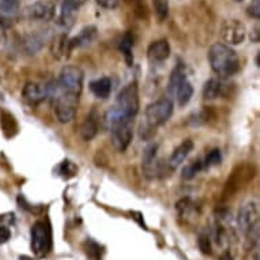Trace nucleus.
Listing matches in <instances>:
<instances>
[{
	"label": "nucleus",
	"instance_id": "1",
	"mask_svg": "<svg viewBox=\"0 0 260 260\" xmlns=\"http://www.w3.org/2000/svg\"><path fill=\"white\" fill-rule=\"evenodd\" d=\"M209 61L214 73L222 78L232 77L240 70V60L236 51L223 43L214 44L210 48Z\"/></svg>",
	"mask_w": 260,
	"mask_h": 260
},
{
	"label": "nucleus",
	"instance_id": "2",
	"mask_svg": "<svg viewBox=\"0 0 260 260\" xmlns=\"http://www.w3.org/2000/svg\"><path fill=\"white\" fill-rule=\"evenodd\" d=\"M108 121L111 125L112 145L117 151L124 153L134 137V119L112 115L108 112Z\"/></svg>",
	"mask_w": 260,
	"mask_h": 260
},
{
	"label": "nucleus",
	"instance_id": "3",
	"mask_svg": "<svg viewBox=\"0 0 260 260\" xmlns=\"http://www.w3.org/2000/svg\"><path fill=\"white\" fill-rule=\"evenodd\" d=\"M139 112V93H138L137 82H131L124 87L116 97L115 107L109 113L121 117L134 119Z\"/></svg>",
	"mask_w": 260,
	"mask_h": 260
},
{
	"label": "nucleus",
	"instance_id": "4",
	"mask_svg": "<svg viewBox=\"0 0 260 260\" xmlns=\"http://www.w3.org/2000/svg\"><path fill=\"white\" fill-rule=\"evenodd\" d=\"M173 109H175V105L169 99L158 100L146 108L145 120L142 123L157 131L159 125L165 124L171 119Z\"/></svg>",
	"mask_w": 260,
	"mask_h": 260
},
{
	"label": "nucleus",
	"instance_id": "5",
	"mask_svg": "<svg viewBox=\"0 0 260 260\" xmlns=\"http://www.w3.org/2000/svg\"><path fill=\"white\" fill-rule=\"evenodd\" d=\"M83 71L75 66H66L59 77V87L61 93L81 95L83 89Z\"/></svg>",
	"mask_w": 260,
	"mask_h": 260
},
{
	"label": "nucleus",
	"instance_id": "6",
	"mask_svg": "<svg viewBox=\"0 0 260 260\" xmlns=\"http://www.w3.org/2000/svg\"><path fill=\"white\" fill-rule=\"evenodd\" d=\"M31 251L37 256H45L52 248L51 228L47 222L37 221L31 226Z\"/></svg>",
	"mask_w": 260,
	"mask_h": 260
},
{
	"label": "nucleus",
	"instance_id": "7",
	"mask_svg": "<svg viewBox=\"0 0 260 260\" xmlns=\"http://www.w3.org/2000/svg\"><path fill=\"white\" fill-rule=\"evenodd\" d=\"M79 105V97L69 93H60L56 100L55 113L60 123H70L75 119Z\"/></svg>",
	"mask_w": 260,
	"mask_h": 260
},
{
	"label": "nucleus",
	"instance_id": "8",
	"mask_svg": "<svg viewBox=\"0 0 260 260\" xmlns=\"http://www.w3.org/2000/svg\"><path fill=\"white\" fill-rule=\"evenodd\" d=\"M252 176H253L252 169L248 165H239L235 171L232 172V175L229 176V179L226 181L223 193H222L223 199H231L232 197H235L244 184L249 181Z\"/></svg>",
	"mask_w": 260,
	"mask_h": 260
},
{
	"label": "nucleus",
	"instance_id": "9",
	"mask_svg": "<svg viewBox=\"0 0 260 260\" xmlns=\"http://www.w3.org/2000/svg\"><path fill=\"white\" fill-rule=\"evenodd\" d=\"M221 37L229 47L240 45L247 37L245 25L237 19H228L221 26Z\"/></svg>",
	"mask_w": 260,
	"mask_h": 260
},
{
	"label": "nucleus",
	"instance_id": "10",
	"mask_svg": "<svg viewBox=\"0 0 260 260\" xmlns=\"http://www.w3.org/2000/svg\"><path fill=\"white\" fill-rule=\"evenodd\" d=\"M259 222V210L255 202H248L240 209L237 215V223H239L240 231L247 233L252 226Z\"/></svg>",
	"mask_w": 260,
	"mask_h": 260
},
{
	"label": "nucleus",
	"instance_id": "11",
	"mask_svg": "<svg viewBox=\"0 0 260 260\" xmlns=\"http://www.w3.org/2000/svg\"><path fill=\"white\" fill-rule=\"evenodd\" d=\"M27 17L35 21H52L55 17V5L51 0H39L27 7Z\"/></svg>",
	"mask_w": 260,
	"mask_h": 260
},
{
	"label": "nucleus",
	"instance_id": "12",
	"mask_svg": "<svg viewBox=\"0 0 260 260\" xmlns=\"http://www.w3.org/2000/svg\"><path fill=\"white\" fill-rule=\"evenodd\" d=\"M158 145L153 143L146 147L143 158H142V168H143V173L147 179H153L158 175L159 172V164H158Z\"/></svg>",
	"mask_w": 260,
	"mask_h": 260
},
{
	"label": "nucleus",
	"instance_id": "13",
	"mask_svg": "<svg viewBox=\"0 0 260 260\" xmlns=\"http://www.w3.org/2000/svg\"><path fill=\"white\" fill-rule=\"evenodd\" d=\"M85 0H63L61 11H60V25L64 27H70L74 25L79 7L83 5Z\"/></svg>",
	"mask_w": 260,
	"mask_h": 260
},
{
	"label": "nucleus",
	"instance_id": "14",
	"mask_svg": "<svg viewBox=\"0 0 260 260\" xmlns=\"http://www.w3.org/2000/svg\"><path fill=\"white\" fill-rule=\"evenodd\" d=\"M171 55V45L168 40H158L150 44L147 49V57L151 63H161L169 57Z\"/></svg>",
	"mask_w": 260,
	"mask_h": 260
},
{
	"label": "nucleus",
	"instance_id": "15",
	"mask_svg": "<svg viewBox=\"0 0 260 260\" xmlns=\"http://www.w3.org/2000/svg\"><path fill=\"white\" fill-rule=\"evenodd\" d=\"M193 150V142L191 139H184L181 143H180L172 153L171 158H169V168L172 171H175L177 168L183 164L187 157L191 154V151Z\"/></svg>",
	"mask_w": 260,
	"mask_h": 260
},
{
	"label": "nucleus",
	"instance_id": "16",
	"mask_svg": "<svg viewBox=\"0 0 260 260\" xmlns=\"http://www.w3.org/2000/svg\"><path fill=\"white\" fill-rule=\"evenodd\" d=\"M48 90L47 86L40 85V83H35V82H29L26 83V86L23 87V91H22V95L26 101H29L30 104H39L41 101L48 97Z\"/></svg>",
	"mask_w": 260,
	"mask_h": 260
},
{
	"label": "nucleus",
	"instance_id": "17",
	"mask_svg": "<svg viewBox=\"0 0 260 260\" xmlns=\"http://www.w3.org/2000/svg\"><path fill=\"white\" fill-rule=\"evenodd\" d=\"M18 0H0V26L9 27L13 23L14 17L18 14Z\"/></svg>",
	"mask_w": 260,
	"mask_h": 260
},
{
	"label": "nucleus",
	"instance_id": "18",
	"mask_svg": "<svg viewBox=\"0 0 260 260\" xmlns=\"http://www.w3.org/2000/svg\"><path fill=\"white\" fill-rule=\"evenodd\" d=\"M95 39H97V27H95V26H86V27H83V29L81 30V33H79L78 37L70 40L69 51H71L74 48L90 45Z\"/></svg>",
	"mask_w": 260,
	"mask_h": 260
},
{
	"label": "nucleus",
	"instance_id": "19",
	"mask_svg": "<svg viewBox=\"0 0 260 260\" xmlns=\"http://www.w3.org/2000/svg\"><path fill=\"white\" fill-rule=\"evenodd\" d=\"M48 40V33H43V31H40V33H33V35L27 36L23 41V48H25V51L30 55H33V53H37V52L44 47V44Z\"/></svg>",
	"mask_w": 260,
	"mask_h": 260
},
{
	"label": "nucleus",
	"instance_id": "20",
	"mask_svg": "<svg viewBox=\"0 0 260 260\" xmlns=\"http://www.w3.org/2000/svg\"><path fill=\"white\" fill-rule=\"evenodd\" d=\"M90 90L97 99L107 100L112 93V81L107 77L95 79L90 83Z\"/></svg>",
	"mask_w": 260,
	"mask_h": 260
},
{
	"label": "nucleus",
	"instance_id": "21",
	"mask_svg": "<svg viewBox=\"0 0 260 260\" xmlns=\"http://www.w3.org/2000/svg\"><path fill=\"white\" fill-rule=\"evenodd\" d=\"M187 81V71H185V67L183 64H179L176 66L173 71L171 74V78H169V83H168V90L169 93L176 94L177 89L180 86L183 85L184 82Z\"/></svg>",
	"mask_w": 260,
	"mask_h": 260
},
{
	"label": "nucleus",
	"instance_id": "22",
	"mask_svg": "<svg viewBox=\"0 0 260 260\" xmlns=\"http://www.w3.org/2000/svg\"><path fill=\"white\" fill-rule=\"evenodd\" d=\"M81 137L85 142L91 141L97 133H99V121H97V117L94 116V113L89 115L86 117V120L82 123L81 125Z\"/></svg>",
	"mask_w": 260,
	"mask_h": 260
},
{
	"label": "nucleus",
	"instance_id": "23",
	"mask_svg": "<svg viewBox=\"0 0 260 260\" xmlns=\"http://www.w3.org/2000/svg\"><path fill=\"white\" fill-rule=\"evenodd\" d=\"M133 47H134V39L131 33H125L121 37L119 43V49L120 52L124 55L125 63L127 66H133L134 63V56H133Z\"/></svg>",
	"mask_w": 260,
	"mask_h": 260
},
{
	"label": "nucleus",
	"instance_id": "24",
	"mask_svg": "<svg viewBox=\"0 0 260 260\" xmlns=\"http://www.w3.org/2000/svg\"><path fill=\"white\" fill-rule=\"evenodd\" d=\"M222 93V83L217 78H211L203 86V97L206 100L218 99Z\"/></svg>",
	"mask_w": 260,
	"mask_h": 260
},
{
	"label": "nucleus",
	"instance_id": "25",
	"mask_svg": "<svg viewBox=\"0 0 260 260\" xmlns=\"http://www.w3.org/2000/svg\"><path fill=\"white\" fill-rule=\"evenodd\" d=\"M176 210H177V213H179V217L185 218V219H189V218L195 217L198 211L195 203H193L191 199H187V198H184V199L177 202Z\"/></svg>",
	"mask_w": 260,
	"mask_h": 260
},
{
	"label": "nucleus",
	"instance_id": "26",
	"mask_svg": "<svg viewBox=\"0 0 260 260\" xmlns=\"http://www.w3.org/2000/svg\"><path fill=\"white\" fill-rule=\"evenodd\" d=\"M176 100L180 107H185L189 101H191L192 95H193V87L188 81H185L183 85L180 86L177 91H176Z\"/></svg>",
	"mask_w": 260,
	"mask_h": 260
},
{
	"label": "nucleus",
	"instance_id": "27",
	"mask_svg": "<svg viewBox=\"0 0 260 260\" xmlns=\"http://www.w3.org/2000/svg\"><path fill=\"white\" fill-rule=\"evenodd\" d=\"M202 168H203V162H202L201 159H197V161L191 162V164H188L187 167L183 169V172H181V177H183L184 180L193 179V177L202 171Z\"/></svg>",
	"mask_w": 260,
	"mask_h": 260
},
{
	"label": "nucleus",
	"instance_id": "28",
	"mask_svg": "<svg viewBox=\"0 0 260 260\" xmlns=\"http://www.w3.org/2000/svg\"><path fill=\"white\" fill-rule=\"evenodd\" d=\"M154 11L155 15L159 21H165L169 14V5H168V0H154Z\"/></svg>",
	"mask_w": 260,
	"mask_h": 260
},
{
	"label": "nucleus",
	"instance_id": "29",
	"mask_svg": "<svg viewBox=\"0 0 260 260\" xmlns=\"http://www.w3.org/2000/svg\"><path fill=\"white\" fill-rule=\"evenodd\" d=\"M222 161V154L221 151L218 149L211 150L209 154H207V157L205 159V165L207 168L210 167H215V165H219Z\"/></svg>",
	"mask_w": 260,
	"mask_h": 260
},
{
	"label": "nucleus",
	"instance_id": "30",
	"mask_svg": "<svg viewBox=\"0 0 260 260\" xmlns=\"http://www.w3.org/2000/svg\"><path fill=\"white\" fill-rule=\"evenodd\" d=\"M60 175H63L64 177H67V173H70V177L75 175L77 172V167L74 165L71 161H63V164L59 167Z\"/></svg>",
	"mask_w": 260,
	"mask_h": 260
},
{
	"label": "nucleus",
	"instance_id": "31",
	"mask_svg": "<svg viewBox=\"0 0 260 260\" xmlns=\"http://www.w3.org/2000/svg\"><path fill=\"white\" fill-rule=\"evenodd\" d=\"M198 243H199V248H201V251L206 255H210L211 253V241H210V237L206 235H202L198 240Z\"/></svg>",
	"mask_w": 260,
	"mask_h": 260
},
{
	"label": "nucleus",
	"instance_id": "32",
	"mask_svg": "<svg viewBox=\"0 0 260 260\" xmlns=\"http://www.w3.org/2000/svg\"><path fill=\"white\" fill-rule=\"evenodd\" d=\"M248 15L255 19L260 18V0H252V3L248 7Z\"/></svg>",
	"mask_w": 260,
	"mask_h": 260
},
{
	"label": "nucleus",
	"instance_id": "33",
	"mask_svg": "<svg viewBox=\"0 0 260 260\" xmlns=\"http://www.w3.org/2000/svg\"><path fill=\"white\" fill-rule=\"evenodd\" d=\"M95 3L99 6H101L103 9L113 10L119 6L120 0H95Z\"/></svg>",
	"mask_w": 260,
	"mask_h": 260
},
{
	"label": "nucleus",
	"instance_id": "34",
	"mask_svg": "<svg viewBox=\"0 0 260 260\" xmlns=\"http://www.w3.org/2000/svg\"><path fill=\"white\" fill-rule=\"evenodd\" d=\"M11 239V232L7 226H0V244L7 243Z\"/></svg>",
	"mask_w": 260,
	"mask_h": 260
},
{
	"label": "nucleus",
	"instance_id": "35",
	"mask_svg": "<svg viewBox=\"0 0 260 260\" xmlns=\"http://www.w3.org/2000/svg\"><path fill=\"white\" fill-rule=\"evenodd\" d=\"M251 41H252V43H259V41H260L259 26H256L255 29L251 31Z\"/></svg>",
	"mask_w": 260,
	"mask_h": 260
},
{
	"label": "nucleus",
	"instance_id": "36",
	"mask_svg": "<svg viewBox=\"0 0 260 260\" xmlns=\"http://www.w3.org/2000/svg\"><path fill=\"white\" fill-rule=\"evenodd\" d=\"M256 66H257V67L260 66V53H257V57H256Z\"/></svg>",
	"mask_w": 260,
	"mask_h": 260
},
{
	"label": "nucleus",
	"instance_id": "37",
	"mask_svg": "<svg viewBox=\"0 0 260 260\" xmlns=\"http://www.w3.org/2000/svg\"><path fill=\"white\" fill-rule=\"evenodd\" d=\"M21 260H33V259H30V257H27V256H22Z\"/></svg>",
	"mask_w": 260,
	"mask_h": 260
},
{
	"label": "nucleus",
	"instance_id": "38",
	"mask_svg": "<svg viewBox=\"0 0 260 260\" xmlns=\"http://www.w3.org/2000/svg\"><path fill=\"white\" fill-rule=\"evenodd\" d=\"M253 260H259V253H256L255 257H253Z\"/></svg>",
	"mask_w": 260,
	"mask_h": 260
},
{
	"label": "nucleus",
	"instance_id": "39",
	"mask_svg": "<svg viewBox=\"0 0 260 260\" xmlns=\"http://www.w3.org/2000/svg\"><path fill=\"white\" fill-rule=\"evenodd\" d=\"M235 2H243V0H235Z\"/></svg>",
	"mask_w": 260,
	"mask_h": 260
}]
</instances>
